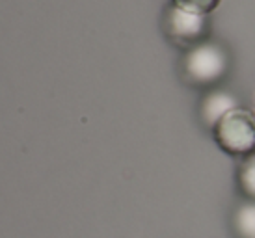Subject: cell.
Listing matches in <instances>:
<instances>
[{
	"instance_id": "obj_2",
	"label": "cell",
	"mask_w": 255,
	"mask_h": 238,
	"mask_svg": "<svg viewBox=\"0 0 255 238\" xmlns=\"http://www.w3.org/2000/svg\"><path fill=\"white\" fill-rule=\"evenodd\" d=\"M229 54L214 41H203L186 50L183 58V75L194 86H213L227 75Z\"/></svg>"
},
{
	"instance_id": "obj_3",
	"label": "cell",
	"mask_w": 255,
	"mask_h": 238,
	"mask_svg": "<svg viewBox=\"0 0 255 238\" xmlns=\"http://www.w3.org/2000/svg\"><path fill=\"white\" fill-rule=\"evenodd\" d=\"M164 30L173 45L188 50L207 41V35L211 32L209 15L192 13L171 4L164 13Z\"/></svg>"
},
{
	"instance_id": "obj_7",
	"label": "cell",
	"mask_w": 255,
	"mask_h": 238,
	"mask_svg": "<svg viewBox=\"0 0 255 238\" xmlns=\"http://www.w3.org/2000/svg\"><path fill=\"white\" fill-rule=\"evenodd\" d=\"M220 2H222V0H171L173 6L181 7V9H186V11H192V13H199V15L213 13L214 9L218 7Z\"/></svg>"
},
{
	"instance_id": "obj_1",
	"label": "cell",
	"mask_w": 255,
	"mask_h": 238,
	"mask_svg": "<svg viewBox=\"0 0 255 238\" xmlns=\"http://www.w3.org/2000/svg\"><path fill=\"white\" fill-rule=\"evenodd\" d=\"M213 138L222 151L235 156L255 153V114L235 106L213 125Z\"/></svg>"
},
{
	"instance_id": "obj_4",
	"label": "cell",
	"mask_w": 255,
	"mask_h": 238,
	"mask_svg": "<svg viewBox=\"0 0 255 238\" xmlns=\"http://www.w3.org/2000/svg\"><path fill=\"white\" fill-rule=\"evenodd\" d=\"M239 106L235 95H231L229 91H211L203 101H201V108H199V116L205 121L207 125L213 128V125L218 121L226 112H229L231 108Z\"/></svg>"
},
{
	"instance_id": "obj_5",
	"label": "cell",
	"mask_w": 255,
	"mask_h": 238,
	"mask_svg": "<svg viewBox=\"0 0 255 238\" xmlns=\"http://www.w3.org/2000/svg\"><path fill=\"white\" fill-rule=\"evenodd\" d=\"M235 227L242 238H255V201L239 207L235 214Z\"/></svg>"
},
{
	"instance_id": "obj_6",
	"label": "cell",
	"mask_w": 255,
	"mask_h": 238,
	"mask_svg": "<svg viewBox=\"0 0 255 238\" xmlns=\"http://www.w3.org/2000/svg\"><path fill=\"white\" fill-rule=\"evenodd\" d=\"M239 186L250 201H255V153L246 156L239 169Z\"/></svg>"
}]
</instances>
